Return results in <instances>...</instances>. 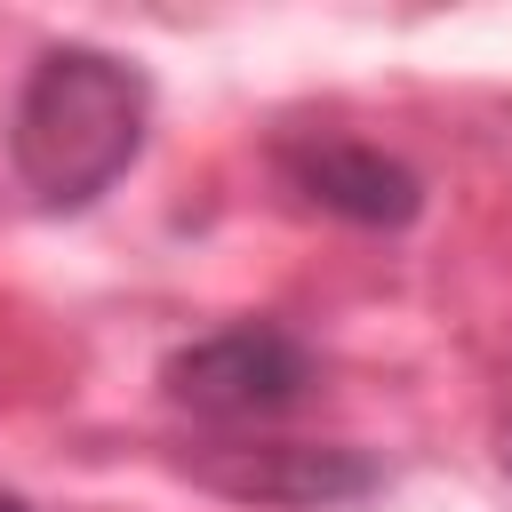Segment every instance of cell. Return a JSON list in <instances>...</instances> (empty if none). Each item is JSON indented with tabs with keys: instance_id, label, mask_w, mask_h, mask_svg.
<instances>
[{
	"instance_id": "6",
	"label": "cell",
	"mask_w": 512,
	"mask_h": 512,
	"mask_svg": "<svg viewBox=\"0 0 512 512\" xmlns=\"http://www.w3.org/2000/svg\"><path fill=\"white\" fill-rule=\"evenodd\" d=\"M0 512H32V504H24V496H8V488H0Z\"/></svg>"
},
{
	"instance_id": "1",
	"label": "cell",
	"mask_w": 512,
	"mask_h": 512,
	"mask_svg": "<svg viewBox=\"0 0 512 512\" xmlns=\"http://www.w3.org/2000/svg\"><path fill=\"white\" fill-rule=\"evenodd\" d=\"M144 120H152L144 72L120 64L112 48L64 40V48H40L16 88L8 160L40 208H88L144 152Z\"/></svg>"
},
{
	"instance_id": "3",
	"label": "cell",
	"mask_w": 512,
	"mask_h": 512,
	"mask_svg": "<svg viewBox=\"0 0 512 512\" xmlns=\"http://www.w3.org/2000/svg\"><path fill=\"white\" fill-rule=\"evenodd\" d=\"M184 464L216 496L280 504V512H328L376 488V464L360 448H312V440H200Z\"/></svg>"
},
{
	"instance_id": "4",
	"label": "cell",
	"mask_w": 512,
	"mask_h": 512,
	"mask_svg": "<svg viewBox=\"0 0 512 512\" xmlns=\"http://www.w3.org/2000/svg\"><path fill=\"white\" fill-rule=\"evenodd\" d=\"M280 176L320 216H344L360 232H400L424 208V176L408 160H392L384 144H360V136H304L280 152Z\"/></svg>"
},
{
	"instance_id": "2",
	"label": "cell",
	"mask_w": 512,
	"mask_h": 512,
	"mask_svg": "<svg viewBox=\"0 0 512 512\" xmlns=\"http://www.w3.org/2000/svg\"><path fill=\"white\" fill-rule=\"evenodd\" d=\"M320 384V360L304 336H288L280 320H232L216 336H192L160 360V392L216 424V432H248V424H272L288 416L304 392Z\"/></svg>"
},
{
	"instance_id": "5",
	"label": "cell",
	"mask_w": 512,
	"mask_h": 512,
	"mask_svg": "<svg viewBox=\"0 0 512 512\" xmlns=\"http://www.w3.org/2000/svg\"><path fill=\"white\" fill-rule=\"evenodd\" d=\"M496 464H504V480H512V424L496 432Z\"/></svg>"
}]
</instances>
